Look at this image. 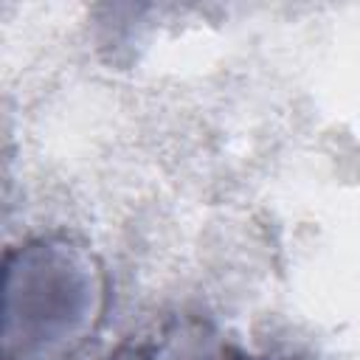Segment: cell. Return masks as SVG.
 Returning a JSON list of instances; mask_svg holds the SVG:
<instances>
[{
    "label": "cell",
    "instance_id": "obj_1",
    "mask_svg": "<svg viewBox=\"0 0 360 360\" xmlns=\"http://www.w3.org/2000/svg\"><path fill=\"white\" fill-rule=\"evenodd\" d=\"M214 360H290V357H278V354H250V352H242V349H233V346H222Z\"/></svg>",
    "mask_w": 360,
    "mask_h": 360
}]
</instances>
